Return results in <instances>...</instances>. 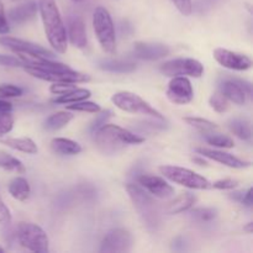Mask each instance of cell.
<instances>
[{
    "mask_svg": "<svg viewBox=\"0 0 253 253\" xmlns=\"http://www.w3.org/2000/svg\"><path fill=\"white\" fill-rule=\"evenodd\" d=\"M160 72L167 77H193L200 78L204 74V66L194 58H175L160 66Z\"/></svg>",
    "mask_w": 253,
    "mask_h": 253,
    "instance_id": "obj_8",
    "label": "cell"
},
{
    "mask_svg": "<svg viewBox=\"0 0 253 253\" xmlns=\"http://www.w3.org/2000/svg\"><path fill=\"white\" fill-rule=\"evenodd\" d=\"M197 203V197L194 194L189 192L182 193V194L178 195L175 199H173L169 204L166 208V212L169 215H177L182 214V212L188 211L189 209H192L194 207V204Z\"/></svg>",
    "mask_w": 253,
    "mask_h": 253,
    "instance_id": "obj_20",
    "label": "cell"
},
{
    "mask_svg": "<svg viewBox=\"0 0 253 253\" xmlns=\"http://www.w3.org/2000/svg\"><path fill=\"white\" fill-rule=\"evenodd\" d=\"M67 39H69L71 43L77 48H85L88 44V39H86V30L85 24L83 19L77 15H71L67 20Z\"/></svg>",
    "mask_w": 253,
    "mask_h": 253,
    "instance_id": "obj_16",
    "label": "cell"
},
{
    "mask_svg": "<svg viewBox=\"0 0 253 253\" xmlns=\"http://www.w3.org/2000/svg\"><path fill=\"white\" fill-rule=\"evenodd\" d=\"M195 151H197L202 157L209 158V160L215 161V162L220 163V165H224L230 168L242 169V168H247L251 166V162H247V161L241 160V158L236 157V156L231 155V153L224 152V151L212 150V148H207V147H198L195 148Z\"/></svg>",
    "mask_w": 253,
    "mask_h": 253,
    "instance_id": "obj_15",
    "label": "cell"
},
{
    "mask_svg": "<svg viewBox=\"0 0 253 253\" xmlns=\"http://www.w3.org/2000/svg\"><path fill=\"white\" fill-rule=\"evenodd\" d=\"M244 231H246L247 234H252V231H253V224H252V222H250V224H247L246 226L244 227Z\"/></svg>",
    "mask_w": 253,
    "mask_h": 253,
    "instance_id": "obj_46",
    "label": "cell"
},
{
    "mask_svg": "<svg viewBox=\"0 0 253 253\" xmlns=\"http://www.w3.org/2000/svg\"><path fill=\"white\" fill-rule=\"evenodd\" d=\"M19 244L32 252L47 253L49 251V240L46 231L32 222H19L16 227Z\"/></svg>",
    "mask_w": 253,
    "mask_h": 253,
    "instance_id": "obj_4",
    "label": "cell"
},
{
    "mask_svg": "<svg viewBox=\"0 0 253 253\" xmlns=\"http://www.w3.org/2000/svg\"><path fill=\"white\" fill-rule=\"evenodd\" d=\"M209 104L210 106L216 111V113H220V114L226 113V111L230 109L229 100H227L221 93L212 94L209 99Z\"/></svg>",
    "mask_w": 253,
    "mask_h": 253,
    "instance_id": "obj_32",
    "label": "cell"
},
{
    "mask_svg": "<svg viewBox=\"0 0 253 253\" xmlns=\"http://www.w3.org/2000/svg\"><path fill=\"white\" fill-rule=\"evenodd\" d=\"M111 101L114 105L120 110L130 114H140V115L150 116V118L163 120V115L158 110H156L150 103L141 98L140 95L131 91H119L111 96Z\"/></svg>",
    "mask_w": 253,
    "mask_h": 253,
    "instance_id": "obj_6",
    "label": "cell"
},
{
    "mask_svg": "<svg viewBox=\"0 0 253 253\" xmlns=\"http://www.w3.org/2000/svg\"><path fill=\"white\" fill-rule=\"evenodd\" d=\"M241 203L249 208L252 207V204H253L252 203V188H249V189L244 193V197H242Z\"/></svg>",
    "mask_w": 253,
    "mask_h": 253,
    "instance_id": "obj_43",
    "label": "cell"
},
{
    "mask_svg": "<svg viewBox=\"0 0 253 253\" xmlns=\"http://www.w3.org/2000/svg\"><path fill=\"white\" fill-rule=\"evenodd\" d=\"M11 103L4 100V99H0V111H11Z\"/></svg>",
    "mask_w": 253,
    "mask_h": 253,
    "instance_id": "obj_44",
    "label": "cell"
},
{
    "mask_svg": "<svg viewBox=\"0 0 253 253\" xmlns=\"http://www.w3.org/2000/svg\"><path fill=\"white\" fill-rule=\"evenodd\" d=\"M169 47L163 43L153 42H136L133 44V53L137 58L145 61H156L169 54Z\"/></svg>",
    "mask_w": 253,
    "mask_h": 253,
    "instance_id": "obj_17",
    "label": "cell"
},
{
    "mask_svg": "<svg viewBox=\"0 0 253 253\" xmlns=\"http://www.w3.org/2000/svg\"><path fill=\"white\" fill-rule=\"evenodd\" d=\"M184 121L189 126L194 127L195 130L200 131V132L205 133V135H209V133H214L219 130L217 125L212 121L207 120V119L203 118H194V116H190V118H184Z\"/></svg>",
    "mask_w": 253,
    "mask_h": 253,
    "instance_id": "obj_27",
    "label": "cell"
},
{
    "mask_svg": "<svg viewBox=\"0 0 253 253\" xmlns=\"http://www.w3.org/2000/svg\"><path fill=\"white\" fill-rule=\"evenodd\" d=\"M0 143L5 145L6 147L12 148V150L20 151L27 155H35L37 153L39 148L37 145L29 137H5L0 138Z\"/></svg>",
    "mask_w": 253,
    "mask_h": 253,
    "instance_id": "obj_21",
    "label": "cell"
},
{
    "mask_svg": "<svg viewBox=\"0 0 253 253\" xmlns=\"http://www.w3.org/2000/svg\"><path fill=\"white\" fill-rule=\"evenodd\" d=\"M14 127V116L10 111H0V136L9 133Z\"/></svg>",
    "mask_w": 253,
    "mask_h": 253,
    "instance_id": "obj_34",
    "label": "cell"
},
{
    "mask_svg": "<svg viewBox=\"0 0 253 253\" xmlns=\"http://www.w3.org/2000/svg\"><path fill=\"white\" fill-rule=\"evenodd\" d=\"M137 183L155 198L167 199L174 194V188L165 178L158 177V175L141 174L137 177Z\"/></svg>",
    "mask_w": 253,
    "mask_h": 253,
    "instance_id": "obj_13",
    "label": "cell"
},
{
    "mask_svg": "<svg viewBox=\"0 0 253 253\" xmlns=\"http://www.w3.org/2000/svg\"><path fill=\"white\" fill-rule=\"evenodd\" d=\"M160 172L166 179L189 189L205 190L211 188V183L207 178L188 168L178 167V166H161Z\"/></svg>",
    "mask_w": 253,
    "mask_h": 253,
    "instance_id": "obj_5",
    "label": "cell"
},
{
    "mask_svg": "<svg viewBox=\"0 0 253 253\" xmlns=\"http://www.w3.org/2000/svg\"><path fill=\"white\" fill-rule=\"evenodd\" d=\"M173 4L175 5L179 12L184 16H190L193 11L192 0H172Z\"/></svg>",
    "mask_w": 253,
    "mask_h": 253,
    "instance_id": "obj_39",
    "label": "cell"
},
{
    "mask_svg": "<svg viewBox=\"0 0 253 253\" xmlns=\"http://www.w3.org/2000/svg\"><path fill=\"white\" fill-rule=\"evenodd\" d=\"M73 114L69 113V111H58V113L52 114L44 121V128L48 131L61 130L64 126L68 125V123L73 119Z\"/></svg>",
    "mask_w": 253,
    "mask_h": 253,
    "instance_id": "obj_25",
    "label": "cell"
},
{
    "mask_svg": "<svg viewBox=\"0 0 253 253\" xmlns=\"http://www.w3.org/2000/svg\"><path fill=\"white\" fill-rule=\"evenodd\" d=\"M37 11H39V5L34 0H26L9 10L6 15L7 21L14 25H22L34 19Z\"/></svg>",
    "mask_w": 253,
    "mask_h": 253,
    "instance_id": "obj_18",
    "label": "cell"
},
{
    "mask_svg": "<svg viewBox=\"0 0 253 253\" xmlns=\"http://www.w3.org/2000/svg\"><path fill=\"white\" fill-rule=\"evenodd\" d=\"M93 27L101 49L108 54L116 52V34L110 12L104 6H98L93 14Z\"/></svg>",
    "mask_w": 253,
    "mask_h": 253,
    "instance_id": "obj_3",
    "label": "cell"
},
{
    "mask_svg": "<svg viewBox=\"0 0 253 253\" xmlns=\"http://www.w3.org/2000/svg\"><path fill=\"white\" fill-rule=\"evenodd\" d=\"M0 168L15 173H25L26 170L21 161L6 152H0Z\"/></svg>",
    "mask_w": 253,
    "mask_h": 253,
    "instance_id": "obj_28",
    "label": "cell"
},
{
    "mask_svg": "<svg viewBox=\"0 0 253 253\" xmlns=\"http://www.w3.org/2000/svg\"><path fill=\"white\" fill-rule=\"evenodd\" d=\"M168 100L177 105H185L189 104L194 98L192 83L187 77H172V81L168 84L166 91Z\"/></svg>",
    "mask_w": 253,
    "mask_h": 253,
    "instance_id": "obj_11",
    "label": "cell"
},
{
    "mask_svg": "<svg viewBox=\"0 0 253 253\" xmlns=\"http://www.w3.org/2000/svg\"><path fill=\"white\" fill-rule=\"evenodd\" d=\"M214 58L220 66L224 68L231 69V71H247L252 67V61L249 56L244 53H239V52L230 51L226 48H215L214 52Z\"/></svg>",
    "mask_w": 253,
    "mask_h": 253,
    "instance_id": "obj_12",
    "label": "cell"
},
{
    "mask_svg": "<svg viewBox=\"0 0 253 253\" xmlns=\"http://www.w3.org/2000/svg\"><path fill=\"white\" fill-rule=\"evenodd\" d=\"M72 1H74V2H79V1H82V0H72Z\"/></svg>",
    "mask_w": 253,
    "mask_h": 253,
    "instance_id": "obj_48",
    "label": "cell"
},
{
    "mask_svg": "<svg viewBox=\"0 0 253 253\" xmlns=\"http://www.w3.org/2000/svg\"><path fill=\"white\" fill-rule=\"evenodd\" d=\"M67 110L71 111H79V113H90V114H98L101 111V108L99 104L93 103V101H77V103H72L67 105Z\"/></svg>",
    "mask_w": 253,
    "mask_h": 253,
    "instance_id": "obj_30",
    "label": "cell"
},
{
    "mask_svg": "<svg viewBox=\"0 0 253 253\" xmlns=\"http://www.w3.org/2000/svg\"><path fill=\"white\" fill-rule=\"evenodd\" d=\"M7 190H9V194L19 202H26L31 194V188H30L29 182L24 177L14 178L9 183Z\"/></svg>",
    "mask_w": 253,
    "mask_h": 253,
    "instance_id": "obj_24",
    "label": "cell"
},
{
    "mask_svg": "<svg viewBox=\"0 0 253 253\" xmlns=\"http://www.w3.org/2000/svg\"><path fill=\"white\" fill-rule=\"evenodd\" d=\"M220 93L229 101L236 105H244L246 103L247 94L237 81H225L220 84Z\"/></svg>",
    "mask_w": 253,
    "mask_h": 253,
    "instance_id": "obj_19",
    "label": "cell"
},
{
    "mask_svg": "<svg viewBox=\"0 0 253 253\" xmlns=\"http://www.w3.org/2000/svg\"><path fill=\"white\" fill-rule=\"evenodd\" d=\"M132 247V236L125 229H113L105 235L99 251L103 253L130 252Z\"/></svg>",
    "mask_w": 253,
    "mask_h": 253,
    "instance_id": "obj_10",
    "label": "cell"
},
{
    "mask_svg": "<svg viewBox=\"0 0 253 253\" xmlns=\"http://www.w3.org/2000/svg\"><path fill=\"white\" fill-rule=\"evenodd\" d=\"M99 68L113 73H130L136 69V63L130 59H103L99 62Z\"/></svg>",
    "mask_w": 253,
    "mask_h": 253,
    "instance_id": "obj_23",
    "label": "cell"
},
{
    "mask_svg": "<svg viewBox=\"0 0 253 253\" xmlns=\"http://www.w3.org/2000/svg\"><path fill=\"white\" fill-rule=\"evenodd\" d=\"M2 252H4V249H2V247L0 246V253H2Z\"/></svg>",
    "mask_w": 253,
    "mask_h": 253,
    "instance_id": "obj_47",
    "label": "cell"
},
{
    "mask_svg": "<svg viewBox=\"0 0 253 253\" xmlns=\"http://www.w3.org/2000/svg\"><path fill=\"white\" fill-rule=\"evenodd\" d=\"M25 71L30 76L39 78L41 81L52 82V83H85L90 81V77L88 74L79 73L73 71H43V69L32 68V67H24Z\"/></svg>",
    "mask_w": 253,
    "mask_h": 253,
    "instance_id": "obj_9",
    "label": "cell"
},
{
    "mask_svg": "<svg viewBox=\"0 0 253 253\" xmlns=\"http://www.w3.org/2000/svg\"><path fill=\"white\" fill-rule=\"evenodd\" d=\"M22 95V89L14 84H0V99L17 98Z\"/></svg>",
    "mask_w": 253,
    "mask_h": 253,
    "instance_id": "obj_35",
    "label": "cell"
},
{
    "mask_svg": "<svg viewBox=\"0 0 253 253\" xmlns=\"http://www.w3.org/2000/svg\"><path fill=\"white\" fill-rule=\"evenodd\" d=\"M125 189L143 221L148 226H155L158 221V212L156 209L155 200L151 197L150 193L146 192L141 185L132 184V183L125 184Z\"/></svg>",
    "mask_w": 253,
    "mask_h": 253,
    "instance_id": "obj_7",
    "label": "cell"
},
{
    "mask_svg": "<svg viewBox=\"0 0 253 253\" xmlns=\"http://www.w3.org/2000/svg\"><path fill=\"white\" fill-rule=\"evenodd\" d=\"M207 142L217 148H232L235 146L234 140L229 136L220 135V133H209L207 136Z\"/></svg>",
    "mask_w": 253,
    "mask_h": 253,
    "instance_id": "obj_31",
    "label": "cell"
},
{
    "mask_svg": "<svg viewBox=\"0 0 253 253\" xmlns=\"http://www.w3.org/2000/svg\"><path fill=\"white\" fill-rule=\"evenodd\" d=\"M10 32V25L7 21L6 14H5V7L2 1L0 0V35H7Z\"/></svg>",
    "mask_w": 253,
    "mask_h": 253,
    "instance_id": "obj_41",
    "label": "cell"
},
{
    "mask_svg": "<svg viewBox=\"0 0 253 253\" xmlns=\"http://www.w3.org/2000/svg\"><path fill=\"white\" fill-rule=\"evenodd\" d=\"M10 220H11V212L0 198V224H9Z\"/></svg>",
    "mask_w": 253,
    "mask_h": 253,
    "instance_id": "obj_42",
    "label": "cell"
},
{
    "mask_svg": "<svg viewBox=\"0 0 253 253\" xmlns=\"http://www.w3.org/2000/svg\"><path fill=\"white\" fill-rule=\"evenodd\" d=\"M0 44L6 48L11 49L15 53L19 52H24V53H35V54H41V56L47 57V58H52L53 53L48 51L44 47L40 46V44L34 43V42L25 41V40L16 39V37H10V36H0Z\"/></svg>",
    "mask_w": 253,
    "mask_h": 253,
    "instance_id": "obj_14",
    "label": "cell"
},
{
    "mask_svg": "<svg viewBox=\"0 0 253 253\" xmlns=\"http://www.w3.org/2000/svg\"><path fill=\"white\" fill-rule=\"evenodd\" d=\"M229 127L231 132L239 138H241V140H250L252 137L251 127H250V124L246 120L235 119V120L230 121Z\"/></svg>",
    "mask_w": 253,
    "mask_h": 253,
    "instance_id": "obj_29",
    "label": "cell"
},
{
    "mask_svg": "<svg viewBox=\"0 0 253 253\" xmlns=\"http://www.w3.org/2000/svg\"><path fill=\"white\" fill-rule=\"evenodd\" d=\"M216 209L212 208H199L192 211V216L200 222H210L216 217Z\"/></svg>",
    "mask_w": 253,
    "mask_h": 253,
    "instance_id": "obj_33",
    "label": "cell"
},
{
    "mask_svg": "<svg viewBox=\"0 0 253 253\" xmlns=\"http://www.w3.org/2000/svg\"><path fill=\"white\" fill-rule=\"evenodd\" d=\"M51 148L53 152L62 156H76L82 152V146L69 138L56 137L51 141Z\"/></svg>",
    "mask_w": 253,
    "mask_h": 253,
    "instance_id": "obj_22",
    "label": "cell"
},
{
    "mask_svg": "<svg viewBox=\"0 0 253 253\" xmlns=\"http://www.w3.org/2000/svg\"><path fill=\"white\" fill-rule=\"evenodd\" d=\"M91 93L88 89L83 88H76L74 90L69 91V93L63 94V95H58L56 99H53V103L56 104H72L77 103V101L86 100L90 98Z\"/></svg>",
    "mask_w": 253,
    "mask_h": 253,
    "instance_id": "obj_26",
    "label": "cell"
},
{
    "mask_svg": "<svg viewBox=\"0 0 253 253\" xmlns=\"http://www.w3.org/2000/svg\"><path fill=\"white\" fill-rule=\"evenodd\" d=\"M239 185V182L236 179H232V178H225V179H219L216 182H214L211 184V187L214 189L219 190H231Z\"/></svg>",
    "mask_w": 253,
    "mask_h": 253,
    "instance_id": "obj_37",
    "label": "cell"
},
{
    "mask_svg": "<svg viewBox=\"0 0 253 253\" xmlns=\"http://www.w3.org/2000/svg\"><path fill=\"white\" fill-rule=\"evenodd\" d=\"M39 10L49 44L58 53H66L68 39L56 0H40Z\"/></svg>",
    "mask_w": 253,
    "mask_h": 253,
    "instance_id": "obj_1",
    "label": "cell"
},
{
    "mask_svg": "<svg viewBox=\"0 0 253 253\" xmlns=\"http://www.w3.org/2000/svg\"><path fill=\"white\" fill-rule=\"evenodd\" d=\"M76 88L77 86L74 85V83H53L49 86V91L54 95H63V94L74 90Z\"/></svg>",
    "mask_w": 253,
    "mask_h": 253,
    "instance_id": "obj_36",
    "label": "cell"
},
{
    "mask_svg": "<svg viewBox=\"0 0 253 253\" xmlns=\"http://www.w3.org/2000/svg\"><path fill=\"white\" fill-rule=\"evenodd\" d=\"M193 161H194L195 163H199V166H207L208 165L207 161H204V157H203V158L194 157V158H193Z\"/></svg>",
    "mask_w": 253,
    "mask_h": 253,
    "instance_id": "obj_45",
    "label": "cell"
},
{
    "mask_svg": "<svg viewBox=\"0 0 253 253\" xmlns=\"http://www.w3.org/2000/svg\"><path fill=\"white\" fill-rule=\"evenodd\" d=\"M95 146L104 155H115L130 145H140L145 141L142 136L135 135L118 125L105 124L94 132Z\"/></svg>",
    "mask_w": 253,
    "mask_h": 253,
    "instance_id": "obj_2",
    "label": "cell"
},
{
    "mask_svg": "<svg viewBox=\"0 0 253 253\" xmlns=\"http://www.w3.org/2000/svg\"><path fill=\"white\" fill-rule=\"evenodd\" d=\"M111 115H113V111H111V110L103 111V113H101L100 115H99L98 118H96L95 120L93 121V124H91V126H90V131H91V132L94 133L96 130H99V128H100L101 126L105 125L106 121H108L109 119H110Z\"/></svg>",
    "mask_w": 253,
    "mask_h": 253,
    "instance_id": "obj_38",
    "label": "cell"
},
{
    "mask_svg": "<svg viewBox=\"0 0 253 253\" xmlns=\"http://www.w3.org/2000/svg\"><path fill=\"white\" fill-rule=\"evenodd\" d=\"M0 66L4 67H24V62L19 57L0 54Z\"/></svg>",
    "mask_w": 253,
    "mask_h": 253,
    "instance_id": "obj_40",
    "label": "cell"
}]
</instances>
